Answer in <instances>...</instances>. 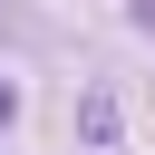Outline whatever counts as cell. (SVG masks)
Masks as SVG:
<instances>
[{
    "label": "cell",
    "mask_w": 155,
    "mask_h": 155,
    "mask_svg": "<svg viewBox=\"0 0 155 155\" xmlns=\"http://www.w3.org/2000/svg\"><path fill=\"white\" fill-rule=\"evenodd\" d=\"M78 126H87V136L107 145V136H116V97H87V107H78Z\"/></svg>",
    "instance_id": "1"
},
{
    "label": "cell",
    "mask_w": 155,
    "mask_h": 155,
    "mask_svg": "<svg viewBox=\"0 0 155 155\" xmlns=\"http://www.w3.org/2000/svg\"><path fill=\"white\" fill-rule=\"evenodd\" d=\"M10 116H19V87H10V78H0V126H10Z\"/></svg>",
    "instance_id": "2"
}]
</instances>
